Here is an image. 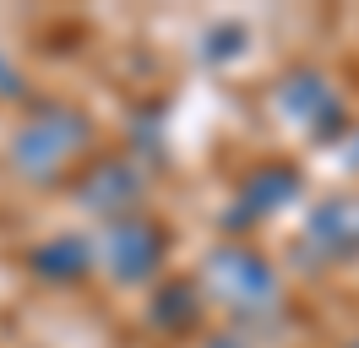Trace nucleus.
<instances>
[{"mask_svg":"<svg viewBox=\"0 0 359 348\" xmlns=\"http://www.w3.org/2000/svg\"><path fill=\"white\" fill-rule=\"evenodd\" d=\"M104 185H88V201L93 207H114L120 196H136V180H131V169H120V163H109V169L98 174Z\"/></svg>","mask_w":359,"mask_h":348,"instance_id":"obj_6","label":"nucleus"},{"mask_svg":"<svg viewBox=\"0 0 359 348\" xmlns=\"http://www.w3.org/2000/svg\"><path fill=\"white\" fill-rule=\"evenodd\" d=\"M82 136H88L82 114L55 109V114H44L39 126H27L22 136H17V163H22L27 174H49V169H60V158H66V152L82 147Z\"/></svg>","mask_w":359,"mask_h":348,"instance_id":"obj_1","label":"nucleus"},{"mask_svg":"<svg viewBox=\"0 0 359 348\" xmlns=\"http://www.w3.org/2000/svg\"><path fill=\"white\" fill-rule=\"evenodd\" d=\"M267 180H272V185H250V207H278V201L294 191L289 174H267Z\"/></svg>","mask_w":359,"mask_h":348,"instance_id":"obj_7","label":"nucleus"},{"mask_svg":"<svg viewBox=\"0 0 359 348\" xmlns=\"http://www.w3.org/2000/svg\"><path fill=\"white\" fill-rule=\"evenodd\" d=\"M158 234L153 223H114L109 229V267L120 272V278H147L158 267Z\"/></svg>","mask_w":359,"mask_h":348,"instance_id":"obj_2","label":"nucleus"},{"mask_svg":"<svg viewBox=\"0 0 359 348\" xmlns=\"http://www.w3.org/2000/svg\"><path fill=\"white\" fill-rule=\"evenodd\" d=\"M311 234L327 245V250H354L359 245V201H327L316 213Z\"/></svg>","mask_w":359,"mask_h":348,"instance_id":"obj_4","label":"nucleus"},{"mask_svg":"<svg viewBox=\"0 0 359 348\" xmlns=\"http://www.w3.org/2000/svg\"><path fill=\"white\" fill-rule=\"evenodd\" d=\"M82 267H88V245H82V239H60V245L39 250V272H55V278H76Z\"/></svg>","mask_w":359,"mask_h":348,"instance_id":"obj_5","label":"nucleus"},{"mask_svg":"<svg viewBox=\"0 0 359 348\" xmlns=\"http://www.w3.org/2000/svg\"><path fill=\"white\" fill-rule=\"evenodd\" d=\"M218 348H234V343H218Z\"/></svg>","mask_w":359,"mask_h":348,"instance_id":"obj_8","label":"nucleus"},{"mask_svg":"<svg viewBox=\"0 0 359 348\" xmlns=\"http://www.w3.org/2000/svg\"><path fill=\"white\" fill-rule=\"evenodd\" d=\"M212 278L234 304H262L272 300V272L256 256H218L212 261Z\"/></svg>","mask_w":359,"mask_h":348,"instance_id":"obj_3","label":"nucleus"}]
</instances>
